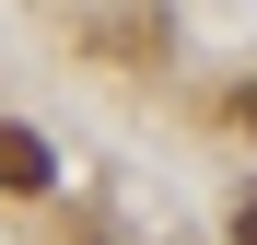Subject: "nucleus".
Masks as SVG:
<instances>
[{
  "mask_svg": "<svg viewBox=\"0 0 257 245\" xmlns=\"http://www.w3.org/2000/svg\"><path fill=\"white\" fill-rule=\"evenodd\" d=\"M35 187H47V140L24 117H0V198H35Z\"/></svg>",
  "mask_w": 257,
  "mask_h": 245,
  "instance_id": "obj_1",
  "label": "nucleus"
},
{
  "mask_svg": "<svg viewBox=\"0 0 257 245\" xmlns=\"http://www.w3.org/2000/svg\"><path fill=\"white\" fill-rule=\"evenodd\" d=\"M234 129H257V82H245V94H234Z\"/></svg>",
  "mask_w": 257,
  "mask_h": 245,
  "instance_id": "obj_2",
  "label": "nucleus"
}]
</instances>
